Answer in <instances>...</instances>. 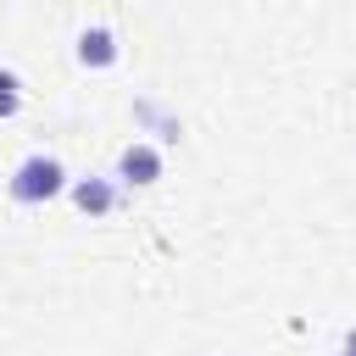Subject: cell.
<instances>
[{
  "label": "cell",
  "instance_id": "6",
  "mask_svg": "<svg viewBox=\"0 0 356 356\" xmlns=\"http://www.w3.org/2000/svg\"><path fill=\"white\" fill-rule=\"evenodd\" d=\"M17 111H22V78L0 67V117H17Z\"/></svg>",
  "mask_w": 356,
  "mask_h": 356
},
{
  "label": "cell",
  "instance_id": "4",
  "mask_svg": "<svg viewBox=\"0 0 356 356\" xmlns=\"http://www.w3.org/2000/svg\"><path fill=\"white\" fill-rule=\"evenodd\" d=\"M72 206L83 211V217H106L111 206H117V189H111V178H72Z\"/></svg>",
  "mask_w": 356,
  "mask_h": 356
},
{
  "label": "cell",
  "instance_id": "7",
  "mask_svg": "<svg viewBox=\"0 0 356 356\" xmlns=\"http://www.w3.org/2000/svg\"><path fill=\"white\" fill-rule=\"evenodd\" d=\"M339 356H356V328H345V339H339Z\"/></svg>",
  "mask_w": 356,
  "mask_h": 356
},
{
  "label": "cell",
  "instance_id": "1",
  "mask_svg": "<svg viewBox=\"0 0 356 356\" xmlns=\"http://www.w3.org/2000/svg\"><path fill=\"white\" fill-rule=\"evenodd\" d=\"M11 200L17 206H44V200H56L61 189H72V178H67V167L50 156V150H33V156H22L17 167H11Z\"/></svg>",
  "mask_w": 356,
  "mask_h": 356
},
{
  "label": "cell",
  "instance_id": "2",
  "mask_svg": "<svg viewBox=\"0 0 356 356\" xmlns=\"http://www.w3.org/2000/svg\"><path fill=\"white\" fill-rule=\"evenodd\" d=\"M78 67H117V56H122V39H117V28L111 22H83L78 28Z\"/></svg>",
  "mask_w": 356,
  "mask_h": 356
},
{
  "label": "cell",
  "instance_id": "5",
  "mask_svg": "<svg viewBox=\"0 0 356 356\" xmlns=\"http://www.w3.org/2000/svg\"><path fill=\"white\" fill-rule=\"evenodd\" d=\"M134 117H139V122H150V128H156V139H178V117H167L156 100H134Z\"/></svg>",
  "mask_w": 356,
  "mask_h": 356
},
{
  "label": "cell",
  "instance_id": "3",
  "mask_svg": "<svg viewBox=\"0 0 356 356\" xmlns=\"http://www.w3.org/2000/svg\"><path fill=\"white\" fill-rule=\"evenodd\" d=\"M117 178L122 184H156L161 178V150L150 145V139H134V145H122V156H117Z\"/></svg>",
  "mask_w": 356,
  "mask_h": 356
}]
</instances>
